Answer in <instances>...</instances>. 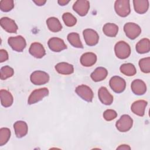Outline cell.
I'll list each match as a JSON object with an SVG mask.
<instances>
[{
    "mask_svg": "<svg viewBox=\"0 0 150 150\" xmlns=\"http://www.w3.org/2000/svg\"><path fill=\"white\" fill-rule=\"evenodd\" d=\"M114 51L116 56L121 59L127 58L131 54L130 46L124 41L117 42L115 45Z\"/></svg>",
    "mask_w": 150,
    "mask_h": 150,
    "instance_id": "6da1fadb",
    "label": "cell"
},
{
    "mask_svg": "<svg viewBox=\"0 0 150 150\" xmlns=\"http://www.w3.org/2000/svg\"><path fill=\"white\" fill-rule=\"evenodd\" d=\"M114 9L115 12L121 17H126L131 11L129 1L117 0L115 2Z\"/></svg>",
    "mask_w": 150,
    "mask_h": 150,
    "instance_id": "7a4b0ae2",
    "label": "cell"
},
{
    "mask_svg": "<svg viewBox=\"0 0 150 150\" xmlns=\"http://www.w3.org/2000/svg\"><path fill=\"white\" fill-rule=\"evenodd\" d=\"M8 42L9 45L13 50L18 52H22L26 45L25 39L23 37L20 35L9 38Z\"/></svg>",
    "mask_w": 150,
    "mask_h": 150,
    "instance_id": "3957f363",
    "label": "cell"
},
{
    "mask_svg": "<svg viewBox=\"0 0 150 150\" xmlns=\"http://www.w3.org/2000/svg\"><path fill=\"white\" fill-rule=\"evenodd\" d=\"M133 124V120L130 116L127 114L122 115L117 121L115 126L117 129L120 132H127L129 131Z\"/></svg>",
    "mask_w": 150,
    "mask_h": 150,
    "instance_id": "277c9868",
    "label": "cell"
},
{
    "mask_svg": "<svg viewBox=\"0 0 150 150\" xmlns=\"http://www.w3.org/2000/svg\"><path fill=\"white\" fill-rule=\"evenodd\" d=\"M30 79L33 84L40 86L45 84L49 81V76L45 71L37 70L33 71L31 74Z\"/></svg>",
    "mask_w": 150,
    "mask_h": 150,
    "instance_id": "5b68a950",
    "label": "cell"
},
{
    "mask_svg": "<svg viewBox=\"0 0 150 150\" xmlns=\"http://www.w3.org/2000/svg\"><path fill=\"white\" fill-rule=\"evenodd\" d=\"M124 30L126 36L130 39H134L141 33V29L139 25L135 23L128 22L124 25Z\"/></svg>",
    "mask_w": 150,
    "mask_h": 150,
    "instance_id": "8992f818",
    "label": "cell"
},
{
    "mask_svg": "<svg viewBox=\"0 0 150 150\" xmlns=\"http://www.w3.org/2000/svg\"><path fill=\"white\" fill-rule=\"evenodd\" d=\"M109 84L111 89L117 93H121L124 91L126 87L125 81L120 76H115L111 78Z\"/></svg>",
    "mask_w": 150,
    "mask_h": 150,
    "instance_id": "52a82bcc",
    "label": "cell"
},
{
    "mask_svg": "<svg viewBox=\"0 0 150 150\" xmlns=\"http://www.w3.org/2000/svg\"><path fill=\"white\" fill-rule=\"evenodd\" d=\"M49 94V90L47 88H41L33 91L28 98V103L29 104H35L42 100L45 97Z\"/></svg>",
    "mask_w": 150,
    "mask_h": 150,
    "instance_id": "ba28073f",
    "label": "cell"
},
{
    "mask_svg": "<svg viewBox=\"0 0 150 150\" xmlns=\"http://www.w3.org/2000/svg\"><path fill=\"white\" fill-rule=\"evenodd\" d=\"M76 93L83 100L91 102L93 98V92L92 90L86 85H80L77 86L75 90Z\"/></svg>",
    "mask_w": 150,
    "mask_h": 150,
    "instance_id": "9c48e42d",
    "label": "cell"
},
{
    "mask_svg": "<svg viewBox=\"0 0 150 150\" xmlns=\"http://www.w3.org/2000/svg\"><path fill=\"white\" fill-rule=\"evenodd\" d=\"M83 33L86 43L88 46H94L98 42L99 36L94 30L91 29H86L83 30Z\"/></svg>",
    "mask_w": 150,
    "mask_h": 150,
    "instance_id": "30bf717a",
    "label": "cell"
},
{
    "mask_svg": "<svg viewBox=\"0 0 150 150\" xmlns=\"http://www.w3.org/2000/svg\"><path fill=\"white\" fill-rule=\"evenodd\" d=\"M73 10L81 16L86 15L90 9V2L86 0H77L73 5Z\"/></svg>",
    "mask_w": 150,
    "mask_h": 150,
    "instance_id": "8fae6325",
    "label": "cell"
},
{
    "mask_svg": "<svg viewBox=\"0 0 150 150\" xmlns=\"http://www.w3.org/2000/svg\"><path fill=\"white\" fill-rule=\"evenodd\" d=\"M49 49L54 52H59L67 49V46L64 41L59 38H52L47 42Z\"/></svg>",
    "mask_w": 150,
    "mask_h": 150,
    "instance_id": "7c38bea8",
    "label": "cell"
},
{
    "mask_svg": "<svg viewBox=\"0 0 150 150\" xmlns=\"http://www.w3.org/2000/svg\"><path fill=\"white\" fill-rule=\"evenodd\" d=\"M0 24L2 28L9 33H16L18 26L15 22L8 17H3L0 20Z\"/></svg>",
    "mask_w": 150,
    "mask_h": 150,
    "instance_id": "4fadbf2b",
    "label": "cell"
},
{
    "mask_svg": "<svg viewBox=\"0 0 150 150\" xmlns=\"http://www.w3.org/2000/svg\"><path fill=\"white\" fill-rule=\"evenodd\" d=\"M29 52L32 56L38 59L43 57L46 54V52L43 45L38 42L32 43L29 47Z\"/></svg>",
    "mask_w": 150,
    "mask_h": 150,
    "instance_id": "5bb4252c",
    "label": "cell"
},
{
    "mask_svg": "<svg viewBox=\"0 0 150 150\" xmlns=\"http://www.w3.org/2000/svg\"><path fill=\"white\" fill-rule=\"evenodd\" d=\"M131 87L132 92L138 96L143 95L146 91V86L145 83L140 79L134 80L131 83Z\"/></svg>",
    "mask_w": 150,
    "mask_h": 150,
    "instance_id": "9a60e30c",
    "label": "cell"
},
{
    "mask_svg": "<svg viewBox=\"0 0 150 150\" xmlns=\"http://www.w3.org/2000/svg\"><path fill=\"white\" fill-rule=\"evenodd\" d=\"M98 96L100 101L107 105H110L113 101V96L105 87H101L98 91Z\"/></svg>",
    "mask_w": 150,
    "mask_h": 150,
    "instance_id": "2e32d148",
    "label": "cell"
},
{
    "mask_svg": "<svg viewBox=\"0 0 150 150\" xmlns=\"http://www.w3.org/2000/svg\"><path fill=\"white\" fill-rule=\"evenodd\" d=\"M147 101L142 100L136 101L134 102L131 105V111L135 114L142 117L145 114V110L147 105Z\"/></svg>",
    "mask_w": 150,
    "mask_h": 150,
    "instance_id": "e0dca14e",
    "label": "cell"
},
{
    "mask_svg": "<svg viewBox=\"0 0 150 150\" xmlns=\"http://www.w3.org/2000/svg\"><path fill=\"white\" fill-rule=\"evenodd\" d=\"M15 135L18 138H22L25 136L28 131L27 124L23 121H18L13 124Z\"/></svg>",
    "mask_w": 150,
    "mask_h": 150,
    "instance_id": "ac0fdd59",
    "label": "cell"
},
{
    "mask_svg": "<svg viewBox=\"0 0 150 150\" xmlns=\"http://www.w3.org/2000/svg\"><path fill=\"white\" fill-rule=\"evenodd\" d=\"M97 61V56L92 52H87L83 54L80 57L81 64L85 67H90L94 65Z\"/></svg>",
    "mask_w": 150,
    "mask_h": 150,
    "instance_id": "d6986e66",
    "label": "cell"
},
{
    "mask_svg": "<svg viewBox=\"0 0 150 150\" xmlns=\"http://www.w3.org/2000/svg\"><path fill=\"white\" fill-rule=\"evenodd\" d=\"M108 74V71L106 69L103 67H99L91 74V79L96 82L104 80Z\"/></svg>",
    "mask_w": 150,
    "mask_h": 150,
    "instance_id": "ffe728a7",
    "label": "cell"
},
{
    "mask_svg": "<svg viewBox=\"0 0 150 150\" xmlns=\"http://www.w3.org/2000/svg\"><path fill=\"white\" fill-rule=\"evenodd\" d=\"M133 4L135 11L139 14L145 13L149 8L148 0H134Z\"/></svg>",
    "mask_w": 150,
    "mask_h": 150,
    "instance_id": "44dd1931",
    "label": "cell"
},
{
    "mask_svg": "<svg viewBox=\"0 0 150 150\" xmlns=\"http://www.w3.org/2000/svg\"><path fill=\"white\" fill-rule=\"evenodd\" d=\"M56 70L62 74H70L74 71V67L72 64L66 62L57 63L55 66Z\"/></svg>",
    "mask_w": 150,
    "mask_h": 150,
    "instance_id": "7402d4cb",
    "label": "cell"
},
{
    "mask_svg": "<svg viewBox=\"0 0 150 150\" xmlns=\"http://www.w3.org/2000/svg\"><path fill=\"white\" fill-rule=\"evenodd\" d=\"M0 97L1 104L4 107H9L12 104L13 101V96L8 91L3 89L1 90Z\"/></svg>",
    "mask_w": 150,
    "mask_h": 150,
    "instance_id": "603a6c76",
    "label": "cell"
},
{
    "mask_svg": "<svg viewBox=\"0 0 150 150\" xmlns=\"http://www.w3.org/2000/svg\"><path fill=\"white\" fill-rule=\"evenodd\" d=\"M46 24L49 29L53 32H57L62 30V26L57 18L50 17L46 21Z\"/></svg>",
    "mask_w": 150,
    "mask_h": 150,
    "instance_id": "cb8c5ba5",
    "label": "cell"
},
{
    "mask_svg": "<svg viewBox=\"0 0 150 150\" xmlns=\"http://www.w3.org/2000/svg\"><path fill=\"white\" fill-rule=\"evenodd\" d=\"M103 31L104 33L109 37H115L118 32V27L117 25L112 23H105L103 28Z\"/></svg>",
    "mask_w": 150,
    "mask_h": 150,
    "instance_id": "d4e9b609",
    "label": "cell"
},
{
    "mask_svg": "<svg viewBox=\"0 0 150 150\" xmlns=\"http://www.w3.org/2000/svg\"><path fill=\"white\" fill-rule=\"evenodd\" d=\"M136 50L138 53L143 54L148 53L150 50V42L147 38L139 40L136 45Z\"/></svg>",
    "mask_w": 150,
    "mask_h": 150,
    "instance_id": "484cf974",
    "label": "cell"
},
{
    "mask_svg": "<svg viewBox=\"0 0 150 150\" xmlns=\"http://www.w3.org/2000/svg\"><path fill=\"white\" fill-rule=\"evenodd\" d=\"M67 40L69 43L74 47L77 48H83L79 35L76 32H72L67 35Z\"/></svg>",
    "mask_w": 150,
    "mask_h": 150,
    "instance_id": "4316f807",
    "label": "cell"
},
{
    "mask_svg": "<svg viewBox=\"0 0 150 150\" xmlns=\"http://www.w3.org/2000/svg\"><path fill=\"white\" fill-rule=\"evenodd\" d=\"M121 72L127 76H132L137 73L135 66L131 63L122 64L120 67Z\"/></svg>",
    "mask_w": 150,
    "mask_h": 150,
    "instance_id": "83f0119b",
    "label": "cell"
},
{
    "mask_svg": "<svg viewBox=\"0 0 150 150\" xmlns=\"http://www.w3.org/2000/svg\"><path fill=\"white\" fill-rule=\"evenodd\" d=\"M11 131L8 128H2L0 129V146L5 145L9 139Z\"/></svg>",
    "mask_w": 150,
    "mask_h": 150,
    "instance_id": "f1b7e54d",
    "label": "cell"
},
{
    "mask_svg": "<svg viewBox=\"0 0 150 150\" xmlns=\"http://www.w3.org/2000/svg\"><path fill=\"white\" fill-rule=\"evenodd\" d=\"M62 19L65 25L69 27L73 26L76 25L77 22L76 18L71 13L69 12L64 13L62 16Z\"/></svg>",
    "mask_w": 150,
    "mask_h": 150,
    "instance_id": "f546056e",
    "label": "cell"
},
{
    "mask_svg": "<svg viewBox=\"0 0 150 150\" xmlns=\"http://www.w3.org/2000/svg\"><path fill=\"white\" fill-rule=\"evenodd\" d=\"M139 66L142 72L149 73L150 72V57L141 59L139 62Z\"/></svg>",
    "mask_w": 150,
    "mask_h": 150,
    "instance_id": "4dcf8cb0",
    "label": "cell"
},
{
    "mask_svg": "<svg viewBox=\"0 0 150 150\" xmlns=\"http://www.w3.org/2000/svg\"><path fill=\"white\" fill-rule=\"evenodd\" d=\"M13 69L9 66H5L1 69V79L6 80L13 75Z\"/></svg>",
    "mask_w": 150,
    "mask_h": 150,
    "instance_id": "1f68e13d",
    "label": "cell"
},
{
    "mask_svg": "<svg viewBox=\"0 0 150 150\" xmlns=\"http://www.w3.org/2000/svg\"><path fill=\"white\" fill-rule=\"evenodd\" d=\"M14 7V2L12 0H1L0 1V9L3 12H9Z\"/></svg>",
    "mask_w": 150,
    "mask_h": 150,
    "instance_id": "d6a6232c",
    "label": "cell"
},
{
    "mask_svg": "<svg viewBox=\"0 0 150 150\" xmlns=\"http://www.w3.org/2000/svg\"><path fill=\"white\" fill-rule=\"evenodd\" d=\"M117 113L116 112V111L111 109L107 110L103 113L104 118L108 121H110L115 119L117 117Z\"/></svg>",
    "mask_w": 150,
    "mask_h": 150,
    "instance_id": "836d02e7",
    "label": "cell"
},
{
    "mask_svg": "<svg viewBox=\"0 0 150 150\" xmlns=\"http://www.w3.org/2000/svg\"><path fill=\"white\" fill-rule=\"evenodd\" d=\"M8 59V52L4 49L0 50V62L2 63Z\"/></svg>",
    "mask_w": 150,
    "mask_h": 150,
    "instance_id": "e575fe53",
    "label": "cell"
},
{
    "mask_svg": "<svg viewBox=\"0 0 150 150\" xmlns=\"http://www.w3.org/2000/svg\"><path fill=\"white\" fill-rule=\"evenodd\" d=\"M131 148L129 145H125V144H123V145H120L117 148V149H130Z\"/></svg>",
    "mask_w": 150,
    "mask_h": 150,
    "instance_id": "d590c367",
    "label": "cell"
},
{
    "mask_svg": "<svg viewBox=\"0 0 150 150\" xmlns=\"http://www.w3.org/2000/svg\"><path fill=\"white\" fill-rule=\"evenodd\" d=\"M33 1L36 4V5L38 6H42L46 2V1H44V0H38V1Z\"/></svg>",
    "mask_w": 150,
    "mask_h": 150,
    "instance_id": "8d00e7d4",
    "label": "cell"
},
{
    "mask_svg": "<svg viewBox=\"0 0 150 150\" xmlns=\"http://www.w3.org/2000/svg\"><path fill=\"white\" fill-rule=\"evenodd\" d=\"M70 2V1H66V0H59L57 1L58 4L61 5V6H64L66 5L69 2Z\"/></svg>",
    "mask_w": 150,
    "mask_h": 150,
    "instance_id": "74e56055",
    "label": "cell"
}]
</instances>
